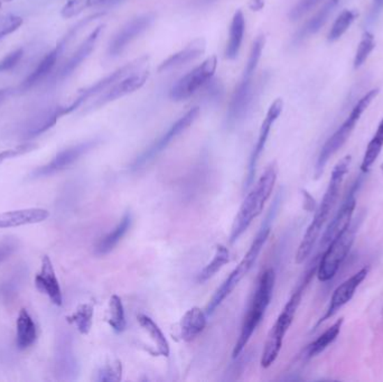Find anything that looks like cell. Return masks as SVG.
<instances>
[{"instance_id": "obj_1", "label": "cell", "mask_w": 383, "mask_h": 382, "mask_svg": "<svg viewBox=\"0 0 383 382\" xmlns=\"http://www.w3.org/2000/svg\"><path fill=\"white\" fill-rule=\"evenodd\" d=\"M350 164H351V156L347 155L335 165L326 192L324 194L323 200H322L320 206L316 208L314 219L307 228L301 245L298 247L297 254H296V263H304L305 260L310 257V254H312L313 249L315 247L318 238L321 236L322 229H323L324 224L329 219V214L332 212L335 204L338 202L340 186L343 184L345 175L349 171Z\"/></svg>"}, {"instance_id": "obj_2", "label": "cell", "mask_w": 383, "mask_h": 382, "mask_svg": "<svg viewBox=\"0 0 383 382\" xmlns=\"http://www.w3.org/2000/svg\"><path fill=\"white\" fill-rule=\"evenodd\" d=\"M279 203H280V197H277L275 202H273V206L270 208L269 213H268L264 223H262V227L259 229L258 234H257L253 243L250 245L247 254H244V257L242 258L241 261L239 263L234 270L231 273L230 276L227 277V280L223 282V284L216 291V294L213 295L210 302L207 304L206 311H205L206 312L207 316L212 315L216 311V308L219 307L222 303L225 302V298L230 296L231 293L239 285V282H241L244 277L247 276L248 273L253 269L255 261L258 259L259 254H260L262 248H264V243H267L270 230H271V223H273V219H275L276 212H277V208H278Z\"/></svg>"}, {"instance_id": "obj_3", "label": "cell", "mask_w": 383, "mask_h": 382, "mask_svg": "<svg viewBox=\"0 0 383 382\" xmlns=\"http://www.w3.org/2000/svg\"><path fill=\"white\" fill-rule=\"evenodd\" d=\"M277 175H278L277 164H270L264 174L251 188V191L248 193L241 206L239 208L238 214L233 222L230 234L231 243H236V240L247 231V229L249 228L253 221H255V219H257L262 213L266 203L268 202L271 197V193H273V188L277 182Z\"/></svg>"}, {"instance_id": "obj_4", "label": "cell", "mask_w": 383, "mask_h": 382, "mask_svg": "<svg viewBox=\"0 0 383 382\" xmlns=\"http://www.w3.org/2000/svg\"><path fill=\"white\" fill-rule=\"evenodd\" d=\"M275 282L276 273L273 268L266 269L259 276L255 293H253V298L250 300L247 314H246L243 323H242L241 332H240L236 345L233 348V359H236L242 353L255 330L264 320V314H266L268 306L273 298Z\"/></svg>"}, {"instance_id": "obj_5", "label": "cell", "mask_w": 383, "mask_h": 382, "mask_svg": "<svg viewBox=\"0 0 383 382\" xmlns=\"http://www.w3.org/2000/svg\"><path fill=\"white\" fill-rule=\"evenodd\" d=\"M316 270H317V267H313L308 271V274L305 276L303 282H301V285L298 286V289H296L295 293L292 295L290 300L287 302L284 310L279 314L278 319H277L273 328L270 330L267 341L264 343L262 360H260V365H262V368H269V367H271L275 363L277 358H278L281 348H283L285 337H286L287 332H288L292 322H294L298 307L301 305L305 289L310 284V280H312V277L315 274Z\"/></svg>"}, {"instance_id": "obj_6", "label": "cell", "mask_w": 383, "mask_h": 382, "mask_svg": "<svg viewBox=\"0 0 383 382\" xmlns=\"http://www.w3.org/2000/svg\"><path fill=\"white\" fill-rule=\"evenodd\" d=\"M264 44H266L264 35H260L253 42L241 80L239 82L234 92H233L230 106L227 109V125H230V127H233L240 120L243 119L244 116L247 114V112L249 110L250 106H251L253 97V77H255V71L258 69L259 61L262 59Z\"/></svg>"}, {"instance_id": "obj_7", "label": "cell", "mask_w": 383, "mask_h": 382, "mask_svg": "<svg viewBox=\"0 0 383 382\" xmlns=\"http://www.w3.org/2000/svg\"><path fill=\"white\" fill-rule=\"evenodd\" d=\"M379 94V89H373L368 92L366 96L361 98L360 100L353 107L352 112L350 114L347 120L342 123L340 128L327 139L326 143L322 147L321 153L318 155L317 162L315 166V178H320L323 175L325 166L329 163L331 157L338 153V149L347 143L350 136L354 130L355 125L359 123V120L362 117V114L369 108L372 101L375 100V97Z\"/></svg>"}, {"instance_id": "obj_8", "label": "cell", "mask_w": 383, "mask_h": 382, "mask_svg": "<svg viewBox=\"0 0 383 382\" xmlns=\"http://www.w3.org/2000/svg\"><path fill=\"white\" fill-rule=\"evenodd\" d=\"M103 13H98V14L91 15L89 17L84 18L81 20L77 25H74L70 31L63 36L62 40L57 44L54 49L49 52L45 56L43 57L40 62L37 64L36 68L33 70L31 75L29 77L24 79L23 82L20 83L18 86V91L26 92L34 88V86H38L40 83L45 80L46 77L51 75L52 71L57 66V61L60 59L61 55L66 51V46L71 42L72 38L77 34V31L80 29H83L84 26L88 25L90 22L97 18L103 17Z\"/></svg>"}, {"instance_id": "obj_9", "label": "cell", "mask_w": 383, "mask_h": 382, "mask_svg": "<svg viewBox=\"0 0 383 382\" xmlns=\"http://www.w3.org/2000/svg\"><path fill=\"white\" fill-rule=\"evenodd\" d=\"M358 231V223L350 226L345 231L338 234L326 247L317 265L316 275L320 282H329L338 274L344 260L347 259L350 250L354 243L355 234Z\"/></svg>"}, {"instance_id": "obj_10", "label": "cell", "mask_w": 383, "mask_h": 382, "mask_svg": "<svg viewBox=\"0 0 383 382\" xmlns=\"http://www.w3.org/2000/svg\"><path fill=\"white\" fill-rule=\"evenodd\" d=\"M148 59L149 57L147 55L138 57L136 60L131 61V62L127 63V64L121 66L119 69H117L116 71L112 72L110 75L94 83L92 86L80 90L77 92V97L74 98L72 102L68 103L66 106H60L63 117L66 116V114L75 112L77 108L82 106L85 101H88L89 99H91V98L96 97V96H100L107 89L110 88L111 86H114V83L121 80L123 77L131 75V73H134V72L140 71L142 66H145L146 63L148 62Z\"/></svg>"}, {"instance_id": "obj_11", "label": "cell", "mask_w": 383, "mask_h": 382, "mask_svg": "<svg viewBox=\"0 0 383 382\" xmlns=\"http://www.w3.org/2000/svg\"><path fill=\"white\" fill-rule=\"evenodd\" d=\"M200 108L194 107L190 109L184 116L177 120L173 125H170L167 129V132L155 140L146 151H142L140 156L137 157L136 160L131 164V169L137 171L142 169L146 164L149 163L151 160H155L160 153L167 148L170 144L173 143L174 140L177 139L179 136L186 132L190 125L195 123V120L199 118Z\"/></svg>"}, {"instance_id": "obj_12", "label": "cell", "mask_w": 383, "mask_h": 382, "mask_svg": "<svg viewBox=\"0 0 383 382\" xmlns=\"http://www.w3.org/2000/svg\"><path fill=\"white\" fill-rule=\"evenodd\" d=\"M218 66L216 56H211L202 62L195 69L188 72L177 84L170 89V98L173 101H184L192 97L196 92L204 88L212 80Z\"/></svg>"}, {"instance_id": "obj_13", "label": "cell", "mask_w": 383, "mask_h": 382, "mask_svg": "<svg viewBox=\"0 0 383 382\" xmlns=\"http://www.w3.org/2000/svg\"><path fill=\"white\" fill-rule=\"evenodd\" d=\"M98 144L99 142L97 139L88 140L84 143L77 144V145L71 146L68 148L63 149L59 154H57L53 160H50L49 163L34 169L31 176L33 178H40V177H49L51 175L57 174L59 171H64L77 162L81 157L88 154L89 151H92Z\"/></svg>"}, {"instance_id": "obj_14", "label": "cell", "mask_w": 383, "mask_h": 382, "mask_svg": "<svg viewBox=\"0 0 383 382\" xmlns=\"http://www.w3.org/2000/svg\"><path fill=\"white\" fill-rule=\"evenodd\" d=\"M284 108V101L283 99H276L269 109H268L267 114L262 121L260 132H259L258 140L255 144L251 156H250L249 164H248V173L246 176V188H249L253 185V178H255V171H257V165H258L259 160L264 153L266 145H267L268 138H269L270 132L273 129V125L278 119L281 112Z\"/></svg>"}, {"instance_id": "obj_15", "label": "cell", "mask_w": 383, "mask_h": 382, "mask_svg": "<svg viewBox=\"0 0 383 382\" xmlns=\"http://www.w3.org/2000/svg\"><path fill=\"white\" fill-rule=\"evenodd\" d=\"M155 20V15L151 13L140 15L129 20L121 29L117 31L112 40L109 42L108 55L110 57H117L121 55L137 38L144 34Z\"/></svg>"}, {"instance_id": "obj_16", "label": "cell", "mask_w": 383, "mask_h": 382, "mask_svg": "<svg viewBox=\"0 0 383 382\" xmlns=\"http://www.w3.org/2000/svg\"><path fill=\"white\" fill-rule=\"evenodd\" d=\"M148 77H149L148 71H136L127 75V77L114 83V86H111L110 88L107 89L105 92L100 94L97 100L88 107V112L101 108V107L105 106L108 103L114 102L118 99L126 97L128 94L138 91L140 88L145 86Z\"/></svg>"}, {"instance_id": "obj_17", "label": "cell", "mask_w": 383, "mask_h": 382, "mask_svg": "<svg viewBox=\"0 0 383 382\" xmlns=\"http://www.w3.org/2000/svg\"><path fill=\"white\" fill-rule=\"evenodd\" d=\"M361 178L356 180V182L353 184L352 188L347 193V197L344 202L342 203L340 210L335 215L334 219L331 221L326 230L324 232L323 237L321 240V247H327L329 243H332L335 238L338 237V234L345 231L352 222L353 214H354L355 208H356V192L360 188Z\"/></svg>"}, {"instance_id": "obj_18", "label": "cell", "mask_w": 383, "mask_h": 382, "mask_svg": "<svg viewBox=\"0 0 383 382\" xmlns=\"http://www.w3.org/2000/svg\"><path fill=\"white\" fill-rule=\"evenodd\" d=\"M368 274H369V268H362L358 273H355L353 276L347 278L345 282H342L338 289H335L332 297H331L329 307L323 316L318 321L316 328L321 326L322 323L326 322L331 317L334 316L340 308L347 305V303L352 300L355 291L359 289L361 282L366 280Z\"/></svg>"}, {"instance_id": "obj_19", "label": "cell", "mask_w": 383, "mask_h": 382, "mask_svg": "<svg viewBox=\"0 0 383 382\" xmlns=\"http://www.w3.org/2000/svg\"><path fill=\"white\" fill-rule=\"evenodd\" d=\"M54 374L57 380H73L77 374V360L72 349V339L66 332L57 335L54 351Z\"/></svg>"}, {"instance_id": "obj_20", "label": "cell", "mask_w": 383, "mask_h": 382, "mask_svg": "<svg viewBox=\"0 0 383 382\" xmlns=\"http://www.w3.org/2000/svg\"><path fill=\"white\" fill-rule=\"evenodd\" d=\"M103 29H105V25H100L91 31V34L83 40V43L77 47V51L74 52L72 56L64 63V66L57 71L54 79L51 80V84L62 83L63 81H66V79L73 75L74 72L79 69V66L91 54L92 51L96 47V44L99 40L100 35L103 31Z\"/></svg>"}, {"instance_id": "obj_21", "label": "cell", "mask_w": 383, "mask_h": 382, "mask_svg": "<svg viewBox=\"0 0 383 382\" xmlns=\"http://www.w3.org/2000/svg\"><path fill=\"white\" fill-rule=\"evenodd\" d=\"M36 289L49 297L54 305H63V294L60 282L57 280L54 266L49 256H43L40 270L35 278Z\"/></svg>"}, {"instance_id": "obj_22", "label": "cell", "mask_w": 383, "mask_h": 382, "mask_svg": "<svg viewBox=\"0 0 383 382\" xmlns=\"http://www.w3.org/2000/svg\"><path fill=\"white\" fill-rule=\"evenodd\" d=\"M50 212L45 208H29L0 213V229L16 228L49 219Z\"/></svg>"}, {"instance_id": "obj_23", "label": "cell", "mask_w": 383, "mask_h": 382, "mask_svg": "<svg viewBox=\"0 0 383 382\" xmlns=\"http://www.w3.org/2000/svg\"><path fill=\"white\" fill-rule=\"evenodd\" d=\"M206 49V42L204 38H196L192 40L190 44L185 46L184 49L174 53L167 57L164 62L160 63L158 66V72L170 71V70L179 69L183 66H186L190 62H193L199 59L201 55L204 54Z\"/></svg>"}, {"instance_id": "obj_24", "label": "cell", "mask_w": 383, "mask_h": 382, "mask_svg": "<svg viewBox=\"0 0 383 382\" xmlns=\"http://www.w3.org/2000/svg\"><path fill=\"white\" fill-rule=\"evenodd\" d=\"M207 323L206 312L200 307H192L184 314L179 326V335L185 342H190L204 331Z\"/></svg>"}, {"instance_id": "obj_25", "label": "cell", "mask_w": 383, "mask_h": 382, "mask_svg": "<svg viewBox=\"0 0 383 382\" xmlns=\"http://www.w3.org/2000/svg\"><path fill=\"white\" fill-rule=\"evenodd\" d=\"M37 326L26 308H22L16 323V345L22 351L31 348L36 342Z\"/></svg>"}, {"instance_id": "obj_26", "label": "cell", "mask_w": 383, "mask_h": 382, "mask_svg": "<svg viewBox=\"0 0 383 382\" xmlns=\"http://www.w3.org/2000/svg\"><path fill=\"white\" fill-rule=\"evenodd\" d=\"M131 223H133V217L129 212H127L120 220V222L110 232L105 234V237L99 240V243L96 245V254L105 256L114 250L129 231Z\"/></svg>"}, {"instance_id": "obj_27", "label": "cell", "mask_w": 383, "mask_h": 382, "mask_svg": "<svg viewBox=\"0 0 383 382\" xmlns=\"http://www.w3.org/2000/svg\"><path fill=\"white\" fill-rule=\"evenodd\" d=\"M244 31H246V18L241 9H238L233 15L230 25L229 40H227L225 57L227 60H234L238 57L243 42Z\"/></svg>"}, {"instance_id": "obj_28", "label": "cell", "mask_w": 383, "mask_h": 382, "mask_svg": "<svg viewBox=\"0 0 383 382\" xmlns=\"http://www.w3.org/2000/svg\"><path fill=\"white\" fill-rule=\"evenodd\" d=\"M338 0H329V1H326L325 5L297 31V34L294 38V42L301 43L310 35L316 34L323 27L324 24L326 23L329 15L332 14L335 7L338 6Z\"/></svg>"}, {"instance_id": "obj_29", "label": "cell", "mask_w": 383, "mask_h": 382, "mask_svg": "<svg viewBox=\"0 0 383 382\" xmlns=\"http://www.w3.org/2000/svg\"><path fill=\"white\" fill-rule=\"evenodd\" d=\"M60 118H62V116H61L59 107L42 112L37 117L33 118L29 121V125H26L23 134L24 138L25 139H31V138L40 136L43 132H47L49 129L57 125Z\"/></svg>"}, {"instance_id": "obj_30", "label": "cell", "mask_w": 383, "mask_h": 382, "mask_svg": "<svg viewBox=\"0 0 383 382\" xmlns=\"http://www.w3.org/2000/svg\"><path fill=\"white\" fill-rule=\"evenodd\" d=\"M137 322L140 323V328L151 337L155 344V348H156V354L165 358L170 357V343L162 330L159 328L156 323L153 322V319L146 314H140V315H137Z\"/></svg>"}, {"instance_id": "obj_31", "label": "cell", "mask_w": 383, "mask_h": 382, "mask_svg": "<svg viewBox=\"0 0 383 382\" xmlns=\"http://www.w3.org/2000/svg\"><path fill=\"white\" fill-rule=\"evenodd\" d=\"M230 261V251L223 245H216V252L210 263L197 275V282H205L216 276Z\"/></svg>"}, {"instance_id": "obj_32", "label": "cell", "mask_w": 383, "mask_h": 382, "mask_svg": "<svg viewBox=\"0 0 383 382\" xmlns=\"http://www.w3.org/2000/svg\"><path fill=\"white\" fill-rule=\"evenodd\" d=\"M343 319L336 321L331 328H327L322 335L317 337L314 342L310 343L307 349V356L308 358L317 357L318 354L325 351L329 345L338 339V334L340 333V328L343 326Z\"/></svg>"}, {"instance_id": "obj_33", "label": "cell", "mask_w": 383, "mask_h": 382, "mask_svg": "<svg viewBox=\"0 0 383 382\" xmlns=\"http://www.w3.org/2000/svg\"><path fill=\"white\" fill-rule=\"evenodd\" d=\"M383 148V118L380 123L377 125V132L373 135V137L370 140L369 145L366 147V153H364L363 160L361 164V171L362 173H368L371 169L372 165L375 164L377 157L381 154V151Z\"/></svg>"}, {"instance_id": "obj_34", "label": "cell", "mask_w": 383, "mask_h": 382, "mask_svg": "<svg viewBox=\"0 0 383 382\" xmlns=\"http://www.w3.org/2000/svg\"><path fill=\"white\" fill-rule=\"evenodd\" d=\"M93 314V305L90 303H85V304H81L71 316L68 317V321L77 328L80 333L87 335L91 331Z\"/></svg>"}, {"instance_id": "obj_35", "label": "cell", "mask_w": 383, "mask_h": 382, "mask_svg": "<svg viewBox=\"0 0 383 382\" xmlns=\"http://www.w3.org/2000/svg\"><path fill=\"white\" fill-rule=\"evenodd\" d=\"M108 323L116 333H122L127 326L125 307L122 304L121 298L116 294L112 295L109 300Z\"/></svg>"}, {"instance_id": "obj_36", "label": "cell", "mask_w": 383, "mask_h": 382, "mask_svg": "<svg viewBox=\"0 0 383 382\" xmlns=\"http://www.w3.org/2000/svg\"><path fill=\"white\" fill-rule=\"evenodd\" d=\"M355 17H356V13L350 10V9H345L340 13L327 35V40L333 43V42L340 40L345 34V31L350 29V26L352 25Z\"/></svg>"}, {"instance_id": "obj_37", "label": "cell", "mask_w": 383, "mask_h": 382, "mask_svg": "<svg viewBox=\"0 0 383 382\" xmlns=\"http://www.w3.org/2000/svg\"><path fill=\"white\" fill-rule=\"evenodd\" d=\"M107 1L108 0H68L61 10V16L66 20L73 18L84 12L85 9L107 5Z\"/></svg>"}, {"instance_id": "obj_38", "label": "cell", "mask_w": 383, "mask_h": 382, "mask_svg": "<svg viewBox=\"0 0 383 382\" xmlns=\"http://www.w3.org/2000/svg\"><path fill=\"white\" fill-rule=\"evenodd\" d=\"M24 277H25V270L23 268L17 269L12 276L7 278L5 282L0 285V295L3 300L8 302L13 300L18 294L20 287L23 285Z\"/></svg>"}, {"instance_id": "obj_39", "label": "cell", "mask_w": 383, "mask_h": 382, "mask_svg": "<svg viewBox=\"0 0 383 382\" xmlns=\"http://www.w3.org/2000/svg\"><path fill=\"white\" fill-rule=\"evenodd\" d=\"M375 47V36H373L371 31H364L360 44H359L358 49H356V53H355L354 62H353L355 70L359 69L366 62V59L369 57Z\"/></svg>"}, {"instance_id": "obj_40", "label": "cell", "mask_w": 383, "mask_h": 382, "mask_svg": "<svg viewBox=\"0 0 383 382\" xmlns=\"http://www.w3.org/2000/svg\"><path fill=\"white\" fill-rule=\"evenodd\" d=\"M122 376V365L119 360L107 363L98 372L97 381L116 382L120 381Z\"/></svg>"}, {"instance_id": "obj_41", "label": "cell", "mask_w": 383, "mask_h": 382, "mask_svg": "<svg viewBox=\"0 0 383 382\" xmlns=\"http://www.w3.org/2000/svg\"><path fill=\"white\" fill-rule=\"evenodd\" d=\"M23 22V18L16 15H0V40L17 31Z\"/></svg>"}, {"instance_id": "obj_42", "label": "cell", "mask_w": 383, "mask_h": 382, "mask_svg": "<svg viewBox=\"0 0 383 382\" xmlns=\"http://www.w3.org/2000/svg\"><path fill=\"white\" fill-rule=\"evenodd\" d=\"M37 148L36 144L25 143L22 145L16 146L14 148L6 149V151H0V165L6 162L7 160H12L15 157L22 156L27 154Z\"/></svg>"}, {"instance_id": "obj_43", "label": "cell", "mask_w": 383, "mask_h": 382, "mask_svg": "<svg viewBox=\"0 0 383 382\" xmlns=\"http://www.w3.org/2000/svg\"><path fill=\"white\" fill-rule=\"evenodd\" d=\"M24 49H15L12 53H9L3 60L0 61V75L3 72L12 71L14 68L18 66V63L23 59Z\"/></svg>"}, {"instance_id": "obj_44", "label": "cell", "mask_w": 383, "mask_h": 382, "mask_svg": "<svg viewBox=\"0 0 383 382\" xmlns=\"http://www.w3.org/2000/svg\"><path fill=\"white\" fill-rule=\"evenodd\" d=\"M321 0H301L294 8L290 10V20L292 22L299 20L304 15L312 10Z\"/></svg>"}, {"instance_id": "obj_45", "label": "cell", "mask_w": 383, "mask_h": 382, "mask_svg": "<svg viewBox=\"0 0 383 382\" xmlns=\"http://www.w3.org/2000/svg\"><path fill=\"white\" fill-rule=\"evenodd\" d=\"M17 249V243L14 240H6L0 243V263L8 259Z\"/></svg>"}, {"instance_id": "obj_46", "label": "cell", "mask_w": 383, "mask_h": 382, "mask_svg": "<svg viewBox=\"0 0 383 382\" xmlns=\"http://www.w3.org/2000/svg\"><path fill=\"white\" fill-rule=\"evenodd\" d=\"M383 9V0H375V3H373V6H372L371 12H370L369 15V23H372V22H375V20H377V16H379V14H380L381 10Z\"/></svg>"}, {"instance_id": "obj_47", "label": "cell", "mask_w": 383, "mask_h": 382, "mask_svg": "<svg viewBox=\"0 0 383 382\" xmlns=\"http://www.w3.org/2000/svg\"><path fill=\"white\" fill-rule=\"evenodd\" d=\"M303 194H304V208L305 210H307L308 212L314 211L316 208V202L314 199H313L312 195L308 193L307 191H303Z\"/></svg>"}, {"instance_id": "obj_48", "label": "cell", "mask_w": 383, "mask_h": 382, "mask_svg": "<svg viewBox=\"0 0 383 382\" xmlns=\"http://www.w3.org/2000/svg\"><path fill=\"white\" fill-rule=\"evenodd\" d=\"M264 6V0H250L249 7L253 12H258L262 10V7Z\"/></svg>"}, {"instance_id": "obj_49", "label": "cell", "mask_w": 383, "mask_h": 382, "mask_svg": "<svg viewBox=\"0 0 383 382\" xmlns=\"http://www.w3.org/2000/svg\"><path fill=\"white\" fill-rule=\"evenodd\" d=\"M12 93L13 90L10 88L1 89L0 90V105H3L10 97V94Z\"/></svg>"}, {"instance_id": "obj_50", "label": "cell", "mask_w": 383, "mask_h": 382, "mask_svg": "<svg viewBox=\"0 0 383 382\" xmlns=\"http://www.w3.org/2000/svg\"><path fill=\"white\" fill-rule=\"evenodd\" d=\"M213 0H200V3H212Z\"/></svg>"}, {"instance_id": "obj_51", "label": "cell", "mask_w": 383, "mask_h": 382, "mask_svg": "<svg viewBox=\"0 0 383 382\" xmlns=\"http://www.w3.org/2000/svg\"><path fill=\"white\" fill-rule=\"evenodd\" d=\"M381 173H382L383 175V163L381 164Z\"/></svg>"}, {"instance_id": "obj_52", "label": "cell", "mask_w": 383, "mask_h": 382, "mask_svg": "<svg viewBox=\"0 0 383 382\" xmlns=\"http://www.w3.org/2000/svg\"><path fill=\"white\" fill-rule=\"evenodd\" d=\"M3 1H12V0H3Z\"/></svg>"}]
</instances>
